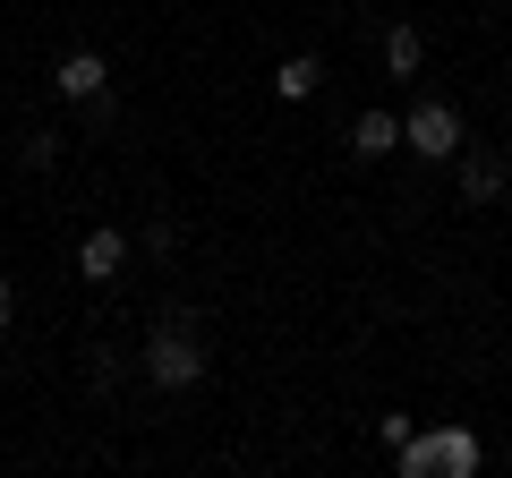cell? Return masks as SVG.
<instances>
[{"label": "cell", "instance_id": "cell-2", "mask_svg": "<svg viewBox=\"0 0 512 478\" xmlns=\"http://www.w3.org/2000/svg\"><path fill=\"white\" fill-rule=\"evenodd\" d=\"M146 376H154V393H197L205 385V342H197V316L188 308H171L146 333Z\"/></svg>", "mask_w": 512, "mask_h": 478}, {"label": "cell", "instance_id": "cell-3", "mask_svg": "<svg viewBox=\"0 0 512 478\" xmlns=\"http://www.w3.org/2000/svg\"><path fill=\"white\" fill-rule=\"evenodd\" d=\"M402 146L427 154V163H461V146H470V129H461V111L444 103V94H427V103L402 111Z\"/></svg>", "mask_w": 512, "mask_h": 478}, {"label": "cell", "instance_id": "cell-9", "mask_svg": "<svg viewBox=\"0 0 512 478\" xmlns=\"http://www.w3.org/2000/svg\"><path fill=\"white\" fill-rule=\"evenodd\" d=\"M384 69H393V77H419L427 69V35H419V26H384Z\"/></svg>", "mask_w": 512, "mask_h": 478}, {"label": "cell", "instance_id": "cell-12", "mask_svg": "<svg viewBox=\"0 0 512 478\" xmlns=\"http://www.w3.org/2000/svg\"><path fill=\"white\" fill-rule=\"evenodd\" d=\"M9 325H18V282L0 274V333H9Z\"/></svg>", "mask_w": 512, "mask_h": 478}, {"label": "cell", "instance_id": "cell-10", "mask_svg": "<svg viewBox=\"0 0 512 478\" xmlns=\"http://www.w3.org/2000/svg\"><path fill=\"white\" fill-rule=\"evenodd\" d=\"M410 436H419V419H410V410H384V419H376V444H384V453H402Z\"/></svg>", "mask_w": 512, "mask_h": 478}, {"label": "cell", "instance_id": "cell-8", "mask_svg": "<svg viewBox=\"0 0 512 478\" xmlns=\"http://www.w3.org/2000/svg\"><path fill=\"white\" fill-rule=\"evenodd\" d=\"M316 86H325V60H316V52H291V60L274 69V94H282V103H308Z\"/></svg>", "mask_w": 512, "mask_h": 478}, {"label": "cell", "instance_id": "cell-6", "mask_svg": "<svg viewBox=\"0 0 512 478\" xmlns=\"http://www.w3.org/2000/svg\"><path fill=\"white\" fill-rule=\"evenodd\" d=\"M512 188V163L495 146H461V197L470 205H487V197H504Z\"/></svg>", "mask_w": 512, "mask_h": 478}, {"label": "cell", "instance_id": "cell-4", "mask_svg": "<svg viewBox=\"0 0 512 478\" xmlns=\"http://www.w3.org/2000/svg\"><path fill=\"white\" fill-rule=\"evenodd\" d=\"M120 265H128V231L94 222V231L77 239V274H86V282H120Z\"/></svg>", "mask_w": 512, "mask_h": 478}, {"label": "cell", "instance_id": "cell-7", "mask_svg": "<svg viewBox=\"0 0 512 478\" xmlns=\"http://www.w3.org/2000/svg\"><path fill=\"white\" fill-rule=\"evenodd\" d=\"M393 146H402V111H359V120H350V154H359V163H384Z\"/></svg>", "mask_w": 512, "mask_h": 478}, {"label": "cell", "instance_id": "cell-5", "mask_svg": "<svg viewBox=\"0 0 512 478\" xmlns=\"http://www.w3.org/2000/svg\"><path fill=\"white\" fill-rule=\"evenodd\" d=\"M103 86H111L103 52H69V60L52 69V94H60V103H103Z\"/></svg>", "mask_w": 512, "mask_h": 478}, {"label": "cell", "instance_id": "cell-11", "mask_svg": "<svg viewBox=\"0 0 512 478\" xmlns=\"http://www.w3.org/2000/svg\"><path fill=\"white\" fill-rule=\"evenodd\" d=\"M18 163H26V171H52V163H60V137H52V129H35V137L18 146Z\"/></svg>", "mask_w": 512, "mask_h": 478}, {"label": "cell", "instance_id": "cell-1", "mask_svg": "<svg viewBox=\"0 0 512 478\" xmlns=\"http://www.w3.org/2000/svg\"><path fill=\"white\" fill-rule=\"evenodd\" d=\"M478 461H487L478 427L444 419V427H419V436L393 453V470H402V478H478Z\"/></svg>", "mask_w": 512, "mask_h": 478}]
</instances>
